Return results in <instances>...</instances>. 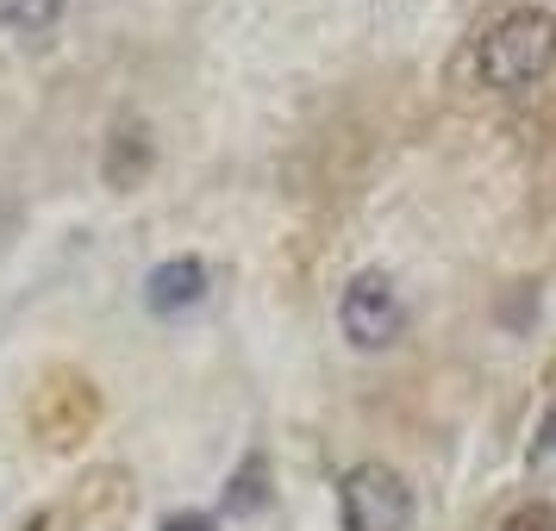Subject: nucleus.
<instances>
[{"label":"nucleus","instance_id":"nucleus-1","mask_svg":"<svg viewBox=\"0 0 556 531\" xmlns=\"http://www.w3.org/2000/svg\"><path fill=\"white\" fill-rule=\"evenodd\" d=\"M556 69V20L544 7H513L476 45V76L494 94H526Z\"/></svg>","mask_w":556,"mask_h":531},{"label":"nucleus","instance_id":"nucleus-2","mask_svg":"<svg viewBox=\"0 0 556 531\" xmlns=\"http://www.w3.org/2000/svg\"><path fill=\"white\" fill-rule=\"evenodd\" d=\"M338 519H344V531H406L413 526V488L388 463H356L338 481Z\"/></svg>","mask_w":556,"mask_h":531},{"label":"nucleus","instance_id":"nucleus-3","mask_svg":"<svg viewBox=\"0 0 556 531\" xmlns=\"http://www.w3.org/2000/svg\"><path fill=\"white\" fill-rule=\"evenodd\" d=\"M338 331L351 338L356 351H388V344L406 331L401 288L381 276V269L351 276V281H344V294H338Z\"/></svg>","mask_w":556,"mask_h":531},{"label":"nucleus","instance_id":"nucleus-4","mask_svg":"<svg viewBox=\"0 0 556 531\" xmlns=\"http://www.w3.org/2000/svg\"><path fill=\"white\" fill-rule=\"evenodd\" d=\"M144 301H151V313H163V319L201 306L206 301V263L201 256H169V263H156L151 281H144Z\"/></svg>","mask_w":556,"mask_h":531},{"label":"nucleus","instance_id":"nucleus-5","mask_svg":"<svg viewBox=\"0 0 556 531\" xmlns=\"http://www.w3.org/2000/svg\"><path fill=\"white\" fill-rule=\"evenodd\" d=\"M151 163H156V144H151V126H138V119H126V126L106 138V156H101V169L113 188H138V181L151 176Z\"/></svg>","mask_w":556,"mask_h":531},{"label":"nucleus","instance_id":"nucleus-6","mask_svg":"<svg viewBox=\"0 0 556 531\" xmlns=\"http://www.w3.org/2000/svg\"><path fill=\"white\" fill-rule=\"evenodd\" d=\"M63 20V0H0V26L20 31V38H38Z\"/></svg>","mask_w":556,"mask_h":531},{"label":"nucleus","instance_id":"nucleus-7","mask_svg":"<svg viewBox=\"0 0 556 531\" xmlns=\"http://www.w3.org/2000/svg\"><path fill=\"white\" fill-rule=\"evenodd\" d=\"M269 501V463L263 456H251L238 476H231V494H226V506L231 513H256V506Z\"/></svg>","mask_w":556,"mask_h":531},{"label":"nucleus","instance_id":"nucleus-8","mask_svg":"<svg viewBox=\"0 0 556 531\" xmlns=\"http://www.w3.org/2000/svg\"><path fill=\"white\" fill-rule=\"evenodd\" d=\"M501 531H556V506H544V501L513 506V513L501 519Z\"/></svg>","mask_w":556,"mask_h":531},{"label":"nucleus","instance_id":"nucleus-9","mask_svg":"<svg viewBox=\"0 0 556 531\" xmlns=\"http://www.w3.org/2000/svg\"><path fill=\"white\" fill-rule=\"evenodd\" d=\"M163 531H219V526H213L206 513H169V519H163Z\"/></svg>","mask_w":556,"mask_h":531},{"label":"nucleus","instance_id":"nucleus-10","mask_svg":"<svg viewBox=\"0 0 556 531\" xmlns=\"http://www.w3.org/2000/svg\"><path fill=\"white\" fill-rule=\"evenodd\" d=\"M556 451V413L544 419V438H538V456H551Z\"/></svg>","mask_w":556,"mask_h":531}]
</instances>
